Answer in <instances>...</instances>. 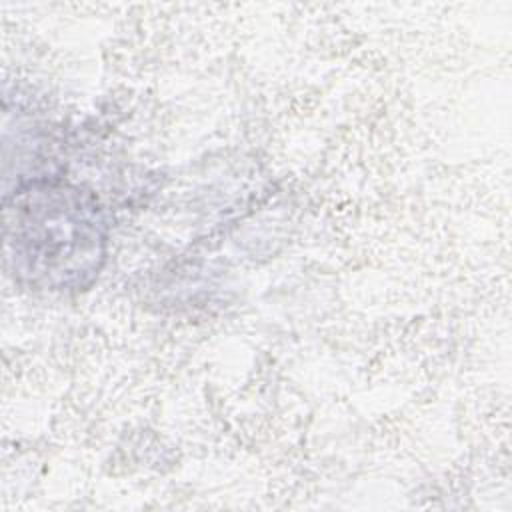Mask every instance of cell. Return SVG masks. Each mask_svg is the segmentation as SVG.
Returning a JSON list of instances; mask_svg holds the SVG:
<instances>
[{"instance_id": "6da1fadb", "label": "cell", "mask_w": 512, "mask_h": 512, "mask_svg": "<svg viewBox=\"0 0 512 512\" xmlns=\"http://www.w3.org/2000/svg\"><path fill=\"white\" fill-rule=\"evenodd\" d=\"M4 260L14 278L48 292L90 286L106 260L108 220L98 198L38 178L4 198Z\"/></svg>"}]
</instances>
